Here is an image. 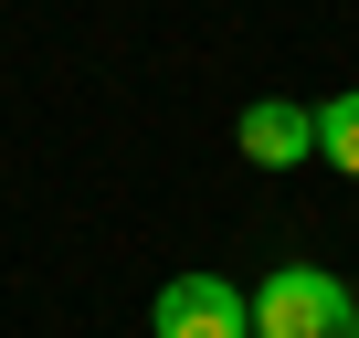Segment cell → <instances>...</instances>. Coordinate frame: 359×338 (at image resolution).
Segmentation results:
<instances>
[{"instance_id":"2","label":"cell","mask_w":359,"mask_h":338,"mask_svg":"<svg viewBox=\"0 0 359 338\" xmlns=\"http://www.w3.org/2000/svg\"><path fill=\"white\" fill-rule=\"evenodd\" d=\"M158 338H254V296L233 275H169L158 306H148Z\"/></svg>"},{"instance_id":"1","label":"cell","mask_w":359,"mask_h":338,"mask_svg":"<svg viewBox=\"0 0 359 338\" xmlns=\"http://www.w3.org/2000/svg\"><path fill=\"white\" fill-rule=\"evenodd\" d=\"M254 338H359V285L327 264H275L254 285Z\"/></svg>"},{"instance_id":"3","label":"cell","mask_w":359,"mask_h":338,"mask_svg":"<svg viewBox=\"0 0 359 338\" xmlns=\"http://www.w3.org/2000/svg\"><path fill=\"white\" fill-rule=\"evenodd\" d=\"M233 148H243L254 169H306V158H317V106H296V95H254V106L233 116Z\"/></svg>"},{"instance_id":"4","label":"cell","mask_w":359,"mask_h":338,"mask_svg":"<svg viewBox=\"0 0 359 338\" xmlns=\"http://www.w3.org/2000/svg\"><path fill=\"white\" fill-rule=\"evenodd\" d=\"M317 158H327V169H348V180H359V85H338V95L317 106Z\"/></svg>"}]
</instances>
